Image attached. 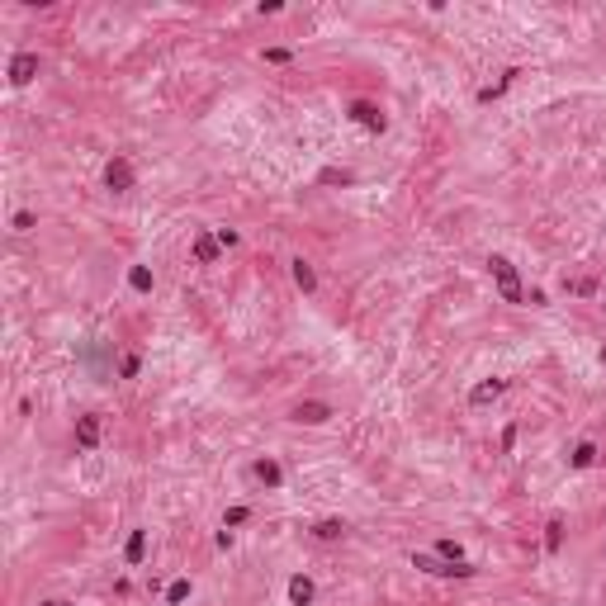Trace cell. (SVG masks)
Listing matches in <instances>:
<instances>
[{
  "instance_id": "6da1fadb",
  "label": "cell",
  "mask_w": 606,
  "mask_h": 606,
  "mask_svg": "<svg viewBox=\"0 0 606 606\" xmlns=\"http://www.w3.org/2000/svg\"><path fill=\"white\" fill-rule=\"evenodd\" d=\"M488 271H493V280H497V294H502V303H521V299H526V289H521V275H516V266H511L507 256H488Z\"/></svg>"
},
{
  "instance_id": "7a4b0ae2",
  "label": "cell",
  "mask_w": 606,
  "mask_h": 606,
  "mask_svg": "<svg viewBox=\"0 0 606 606\" xmlns=\"http://www.w3.org/2000/svg\"><path fill=\"white\" fill-rule=\"evenodd\" d=\"M412 569L436 574V578H474V564H450L441 554H412Z\"/></svg>"
},
{
  "instance_id": "3957f363",
  "label": "cell",
  "mask_w": 606,
  "mask_h": 606,
  "mask_svg": "<svg viewBox=\"0 0 606 606\" xmlns=\"http://www.w3.org/2000/svg\"><path fill=\"white\" fill-rule=\"evenodd\" d=\"M133 180H138V176H133V161L114 157L109 166H105V185H109L114 194H128V190H133Z\"/></svg>"
},
{
  "instance_id": "277c9868",
  "label": "cell",
  "mask_w": 606,
  "mask_h": 606,
  "mask_svg": "<svg viewBox=\"0 0 606 606\" xmlns=\"http://www.w3.org/2000/svg\"><path fill=\"white\" fill-rule=\"evenodd\" d=\"M100 436H105V422H100V412L76 417V446H81V450H95V446H100Z\"/></svg>"
},
{
  "instance_id": "5b68a950",
  "label": "cell",
  "mask_w": 606,
  "mask_h": 606,
  "mask_svg": "<svg viewBox=\"0 0 606 606\" xmlns=\"http://www.w3.org/2000/svg\"><path fill=\"white\" fill-rule=\"evenodd\" d=\"M38 76V52H15L10 57V85H29Z\"/></svg>"
},
{
  "instance_id": "8992f818",
  "label": "cell",
  "mask_w": 606,
  "mask_h": 606,
  "mask_svg": "<svg viewBox=\"0 0 606 606\" xmlns=\"http://www.w3.org/2000/svg\"><path fill=\"white\" fill-rule=\"evenodd\" d=\"M351 119H355V124H365L369 133H384V128H388L384 109H379V105H365V100H355V105H351Z\"/></svg>"
},
{
  "instance_id": "52a82bcc",
  "label": "cell",
  "mask_w": 606,
  "mask_h": 606,
  "mask_svg": "<svg viewBox=\"0 0 606 606\" xmlns=\"http://www.w3.org/2000/svg\"><path fill=\"white\" fill-rule=\"evenodd\" d=\"M289 417L303 422V427H322V422H332V408H327V403H299Z\"/></svg>"
},
{
  "instance_id": "ba28073f",
  "label": "cell",
  "mask_w": 606,
  "mask_h": 606,
  "mask_svg": "<svg viewBox=\"0 0 606 606\" xmlns=\"http://www.w3.org/2000/svg\"><path fill=\"white\" fill-rule=\"evenodd\" d=\"M502 388H507V379H483V384L469 388V403H474V408H488V403L502 398Z\"/></svg>"
},
{
  "instance_id": "9c48e42d",
  "label": "cell",
  "mask_w": 606,
  "mask_h": 606,
  "mask_svg": "<svg viewBox=\"0 0 606 606\" xmlns=\"http://www.w3.org/2000/svg\"><path fill=\"white\" fill-rule=\"evenodd\" d=\"M194 261H199V266H213V261H218V237H213V232H199V237H194Z\"/></svg>"
},
{
  "instance_id": "30bf717a",
  "label": "cell",
  "mask_w": 606,
  "mask_h": 606,
  "mask_svg": "<svg viewBox=\"0 0 606 606\" xmlns=\"http://www.w3.org/2000/svg\"><path fill=\"white\" fill-rule=\"evenodd\" d=\"M289 271H294V285L303 289V294H313V289H318V271H313V266H308V261H294V266H289Z\"/></svg>"
},
{
  "instance_id": "8fae6325",
  "label": "cell",
  "mask_w": 606,
  "mask_h": 606,
  "mask_svg": "<svg viewBox=\"0 0 606 606\" xmlns=\"http://www.w3.org/2000/svg\"><path fill=\"white\" fill-rule=\"evenodd\" d=\"M313 592H318V588H313V578H303V574L289 578V602H294V606H308V602H313Z\"/></svg>"
},
{
  "instance_id": "7c38bea8",
  "label": "cell",
  "mask_w": 606,
  "mask_h": 606,
  "mask_svg": "<svg viewBox=\"0 0 606 606\" xmlns=\"http://www.w3.org/2000/svg\"><path fill=\"white\" fill-rule=\"evenodd\" d=\"M256 479L266 483V488H280V483H285V469L275 460H256Z\"/></svg>"
},
{
  "instance_id": "4fadbf2b",
  "label": "cell",
  "mask_w": 606,
  "mask_h": 606,
  "mask_svg": "<svg viewBox=\"0 0 606 606\" xmlns=\"http://www.w3.org/2000/svg\"><path fill=\"white\" fill-rule=\"evenodd\" d=\"M346 521H341V516H327V521H318V526H313V535H318V540H341V535H346Z\"/></svg>"
},
{
  "instance_id": "5bb4252c",
  "label": "cell",
  "mask_w": 606,
  "mask_h": 606,
  "mask_svg": "<svg viewBox=\"0 0 606 606\" xmlns=\"http://www.w3.org/2000/svg\"><path fill=\"white\" fill-rule=\"evenodd\" d=\"M569 464H574V469H592V464H597V446H592V441H578Z\"/></svg>"
},
{
  "instance_id": "9a60e30c",
  "label": "cell",
  "mask_w": 606,
  "mask_h": 606,
  "mask_svg": "<svg viewBox=\"0 0 606 606\" xmlns=\"http://www.w3.org/2000/svg\"><path fill=\"white\" fill-rule=\"evenodd\" d=\"M143 554H147V530H133L128 545H124V559L128 564H143Z\"/></svg>"
},
{
  "instance_id": "2e32d148",
  "label": "cell",
  "mask_w": 606,
  "mask_h": 606,
  "mask_svg": "<svg viewBox=\"0 0 606 606\" xmlns=\"http://www.w3.org/2000/svg\"><path fill=\"white\" fill-rule=\"evenodd\" d=\"M128 285L138 289V294H152V271H147V266H133V271H128Z\"/></svg>"
},
{
  "instance_id": "e0dca14e",
  "label": "cell",
  "mask_w": 606,
  "mask_h": 606,
  "mask_svg": "<svg viewBox=\"0 0 606 606\" xmlns=\"http://www.w3.org/2000/svg\"><path fill=\"white\" fill-rule=\"evenodd\" d=\"M185 597H190V578H176V583L166 588V602H171V606H180Z\"/></svg>"
},
{
  "instance_id": "ac0fdd59",
  "label": "cell",
  "mask_w": 606,
  "mask_h": 606,
  "mask_svg": "<svg viewBox=\"0 0 606 606\" xmlns=\"http://www.w3.org/2000/svg\"><path fill=\"white\" fill-rule=\"evenodd\" d=\"M559 540H564V526H559V521H549V526H545V549L554 554V549H559Z\"/></svg>"
},
{
  "instance_id": "d6986e66",
  "label": "cell",
  "mask_w": 606,
  "mask_h": 606,
  "mask_svg": "<svg viewBox=\"0 0 606 606\" xmlns=\"http://www.w3.org/2000/svg\"><path fill=\"white\" fill-rule=\"evenodd\" d=\"M436 554L450 559V564H464V554H460V545H455V540H441V545H436Z\"/></svg>"
},
{
  "instance_id": "ffe728a7",
  "label": "cell",
  "mask_w": 606,
  "mask_h": 606,
  "mask_svg": "<svg viewBox=\"0 0 606 606\" xmlns=\"http://www.w3.org/2000/svg\"><path fill=\"white\" fill-rule=\"evenodd\" d=\"M138 369H143V355H124L119 374H124V379H138Z\"/></svg>"
},
{
  "instance_id": "44dd1931",
  "label": "cell",
  "mask_w": 606,
  "mask_h": 606,
  "mask_svg": "<svg viewBox=\"0 0 606 606\" xmlns=\"http://www.w3.org/2000/svg\"><path fill=\"white\" fill-rule=\"evenodd\" d=\"M246 516H251V511L246 507H227V516H223V526L232 530V526H242V521H246Z\"/></svg>"
},
{
  "instance_id": "7402d4cb",
  "label": "cell",
  "mask_w": 606,
  "mask_h": 606,
  "mask_svg": "<svg viewBox=\"0 0 606 606\" xmlns=\"http://www.w3.org/2000/svg\"><path fill=\"white\" fill-rule=\"evenodd\" d=\"M261 57H266V62H275V66H280V62H289L294 52H289V48H266V52H261Z\"/></svg>"
},
{
  "instance_id": "603a6c76",
  "label": "cell",
  "mask_w": 606,
  "mask_h": 606,
  "mask_svg": "<svg viewBox=\"0 0 606 606\" xmlns=\"http://www.w3.org/2000/svg\"><path fill=\"white\" fill-rule=\"evenodd\" d=\"M29 227H33V213H29V208H19V213H15V232H29Z\"/></svg>"
},
{
  "instance_id": "cb8c5ba5",
  "label": "cell",
  "mask_w": 606,
  "mask_h": 606,
  "mask_svg": "<svg viewBox=\"0 0 606 606\" xmlns=\"http://www.w3.org/2000/svg\"><path fill=\"white\" fill-rule=\"evenodd\" d=\"M213 237H218V246H237V232H232V227H218Z\"/></svg>"
},
{
  "instance_id": "d4e9b609",
  "label": "cell",
  "mask_w": 606,
  "mask_h": 606,
  "mask_svg": "<svg viewBox=\"0 0 606 606\" xmlns=\"http://www.w3.org/2000/svg\"><path fill=\"white\" fill-rule=\"evenodd\" d=\"M43 606H66V602H43Z\"/></svg>"
},
{
  "instance_id": "484cf974",
  "label": "cell",
  "mask_w": 606,
  "mask_h": 606,
  "mask_svg": "<svg viewBox=\"0 0 606 606\" xmlns=\"http://www.w3.org/2000/svg\"><path fill=\"white\" fill-rule=\"evenodd\" d=\"M602 365H606V346H602Z\"/></svg>"
},
{
  "instance_id": "4316f807",
  "label": "cell",
  "mask_w": 606,
  "mask_h": 606,
  "mask_svg": "<svg viewBox=\"0 0 606 606\" xmlns=\"http://www.w3.org/2000/svg\"><path fill=\"white\" fill-rule=\"evenodd\" d=\"M602 308H606V303H602Z\"/></svg>"
}]
</instances>
